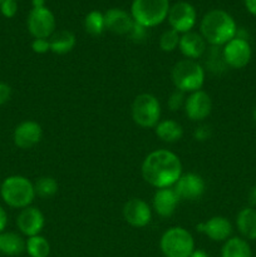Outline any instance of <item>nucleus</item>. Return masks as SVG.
Returning <instances> with one entry per match:
<instances>
[{
	"label": "nucleus",
	"instance_id": "12",
	"mask_svg": "<svg viewBox=\"0 0 256 257\" xmlns=\"http://www.w3.org/2000/svg\"><path fill=\"white\" fill-rule=\"evenodd\" d=\"M123 218L130 226L143 228L152 221V207L142 198H131L123 206Z\"/></svg>",
	"mask_w": 256,
	"mask_h": 257
},
{
	"label": "nucleus",
	"instance_id": "36",
	"mask_svg": "<svg viewBox=\"0 0 256 257\" xmlns=\"http://www.w3.org/2000/svg\"><path fill=\"white\" fill-rule=\"evenodd\" d=\"M248 203H250V207H256V186H253L248 192Z\"/></svg>",
	"mask_w": 256,
	"mask_h": 257
},
{
	"label": "nucleus",
	"instance_id": "39",
	"mask_svg": "<svg viewBox=\"0 0 256 257\" xmlns=\"http://www.w3.org/2000/svg\"><path fill=\"white\" fill-rule=\"evenodd\" d=\"M33 8H44L45 0H33Z\"/></svg>",
	"mask_w": 256,
	"mask_h": 257
},
{
	"label": "nucleus",
	"instance_id": "18",
	"mask_svg": "<svg viewBox=\"0 0 256 257\" xmlns=\"http://www.w3.org/2000/svg\"><path fill=\"white\" fill-rule=\"evenodd\" d=\"M105 30L117 35H128L132 30L135 20L132 15L118 8L107 10L104 13Z\"/></svg>",
	"mask_w": 256,
	"mask_h": 257
},
{
	"label": "nucleus",
	"instance_id": "31",
	"mask_svg": "<svg viewBox=\"0 0 256 257\" xmlns=\"http://www.w3.org/2000/svg\"><path fill=\"white\" fill-rule=\"evenodd\" d=\"M32 49L37 54H45L50 52L49 39H34L32 43Z\"/></svg>",
	"mask_w": 256,
	"mask_h": 257
},
{
	"label": "nucleus",
	"instance_id": "32",
	"mask_svg": "<svg viewBox=\"0 0 256 257\" xmlns=\"http://www.w3.org/2000/svg\"><path fill=\"white\" fill-rule=\"evenodd\" d=\"M146 30H147V28L135 23L132 30H131V33L128 35H130L131 39H133L135 42H141V40H143L146 38Z\"/></svg>",
	"mask_w": 256,
	"mask_h": 257
},
{
	"label": "nucleus",
	"instance_id": "25",
	"mask_svg": "<svg viewBox=\"0 0 256 257\" xmlns=\"http://www.w3.org/2000/svg\"><path fill=\"white\" fill-rule=\"evenodd\" d=\"M25 251L30 257H48L50 253V245L44 236H32L25 241Z\"/></svg>",
	"mask_w": 256,
	"mask_h": 257
},
{
	"label": "nucleus",
	"instance_id": "11",
	"mask_svg": "<svg viewBox=\"0 0 256 257\" xmlns=\"http://www.w3.org/2000/svg\"><path fill=\"white\" fill-rule=\"evenodd\" d=\"M186 117L192 122H202L212 112V100L208 93L205 90L190 93L186 97L185 105H183Z\"/></svg>",
	"mask_w": 256,
	"mask_h": 257
},
{
	"label": "nucleus",
	"instance_id": "10",
	"mask_svg": "<svg viewBox=\"0 0 256 257\" xmlns=\"http://www.w3.org/2000/svg\"><path fill=\"white\" fill-rule=\"evenodd\" d=\"M168 23L171 29L176 30L178 34H186L193 29L197 20L196 9L187 2H178L170 8Z\"/></svg>",
	"mask_w": 256,
	"mask_h": 257
},
{
	"label": "nucleus",
	"instance_id": "9",
	"mask_svg": "<svg viewBox=\"0 0 256 257\" xmlns=\"http://www.w3.org/2000/svg\"><path fill=\"white\" fill-rule=\"evenodd\" d=\"M225 64L232 69H242L251 60V47L245 38L236 35L222 48Z\"/></svg>",
	"mask_w": 256,
	"mask_h": 257
},
{
	"label": "nucleus",
	"instance_id": "30",
	"mask_svg": "<svg viewBox=\"0 0 256 257\" xmlns=\"http://www.w3.org/2000/svg\"><path fill=\"white\" fill-rule=\"evenodd\" d=\"M0 10H2L3 15L7 18H13L18 12V4L15 0H4L0 4Z\"/></svg>",
	"mask_w": 256,
	"mask_h": 257
},
{
	"label": "nucleus",
	"instance_id": "22",
	"mask_svg": "<svg viewBox=\"0 0 256 257\" xmlns=\"http://www.w3.org/2000/svg\"><path fill=\"white\" fill-rule=\"evenodd\" d=\"M155 133L162 142L176 143L182 138L183 128L177 120L162 119L155 127Z\"/></svg>",
	"mask_w": 256,
	"mask_h": 257
},
{
	"label": "nucleus",
	"instance_id": "4",
	"mask_svg": "<svg viewBox=\"0 0 256 257\" xmlns=\"http://www.w3.org/2000/svg\"><path fill=\"white\" fill-rule=\"evenodd\" d=\"M205 68L192 59H182L176 63L171 72V79L177 90L185 94L202 89L205 84Z\"/></svg>",
	"mask_w": 256,
	"mask_h": 257
},
{
	"label": "nucleus",
	"instance_id": "2",
	"mask_svg": "<svg viewBox=\"0 0 256 257\" xmlns=\"http://www.w3.org/2000/svg\"><path fill=\"white\" fill-rule=\"evenodd\" d=\"M200 34L212 47H223L237 35V27L228 13L215 9L206 13L200 24Z\"/></svg>",
	"mask_w": 256,
	"mask_h": 257
},
{
	"label": "nucleus",
	"instance_id": "17",
	"mask_svg": "<svg viewBox=\"0 0 256 257\" xmlns=\"http://www.w3.org/2000/svg\"><path fill=\"white\" fill-rule=\"evenodd\" d=\"M181 198L173 190V187L156 190L152 198V211L160 217H171L175 213Z\"/></svg>",
	"mask_w": 256,
	"mask_h": 257
},
{
	"label": "nucleus",
	"instance_id": "15",
	"mask_svg": "<svg viewBox=\"0 0 256 257\" xmlns=\"http://www.w3.org/2000/svg\"><path fill=\"white\" fill-rule=\"evenodd\" d=\"M45 225V217L38 207L29 206L23 208L17 217V226L27 237L40 235Z\"/></svg>",
	"mask_w": 256,
	"mask_h": 257
},
{
	"label": "nucleus",
	"instance_id": "38",
	"mask_svg": "<svg viewBox=\"0 0 256 257\" xmlns=\"http://www.w3.org/2000/svg\"><path fill=\"white\" fill-rule=\"evenodd\" d=\"M190 257H210L208 256V253L206 252V251H203V250H193V252L191 253V256Z\"/></svg>",
	"mask_w": 256,
	"mask_h": 257
},
{
	"label": "nucleus",
	"instance_id": "41",
	"mask_svg": "<svg viewBox=\"0 0 256 257\" xmlns=\"http://www.w3.org/2000/svg\"><path fill=\"white\" fill-rule=\"evenodd\" d=\"M15 2H17V0H15Z\"/></svg>",
	"mask_w": 256,
	"mask_h": 257
},
{
	"label": "nucleus",
	"instance_id": "28",
	"mask_svg": "<svg viewBox=\"0 0 256 257\" xmlns=\"http://www.w3.org/2000/svg\"><path fill=\"white\" fill-rule=\"evenodd\" d=\"M181 35L176 30L168 29L162 33L160 38V48L165 53H172L180 45Z\"/></svg>",
	"mask_w": 256,
	"mask_h": 257
},
{
	"label": "nucleus",
	"instance_id": "27",
	"mask_svg": "<svg viewBox=\"0 0 256 257\" xmlns=\"http://www.w3.org/2000/svg\"><path fill=\"white\" fill-rule=\"evenodd\" d=\"M58 188H59V186H58L57 180L52 176H42L34 182L35 195L40 198H44V200L57 195Z\"/></svg>",
	"mask_w": 256,
	"mask_h": 257
},
{
	"label": "nucleus",
	"instance_id": "20",
	"mask_svg": "<svg viewBox=\"0 0 256 257\" xmlns=\"http://www.w3.org/2000/svg\"><path fill=\"white\" fill-rule=\"evenodd\" d=\"M236 226L238 232L246 240H256V210L253 207H245L237 213Z\"/></svg>",
	"mask_w": 256,
	"mask_h": 257
},
{
	"label": "nucleus",
	"instance_id": "14",
	"mask_svg": "<svg viewBox=\"0 0 256 257\" xmlns=\"http://www.w3.org/2000/svg\"><path fill=\"white\" fill-rule=\"evenodd\" d=\"M42 125L35 120H24L15 127L13 133L14 145L20 150H29L42 141Z\"/></svg>",
	"mask_w": 256,
	"mask_h": 257
},
{
	"label": "nucleus",
	"instance_id": "34",
	"mask_svg": "<svg viewBox=\"0 0 256 257\" xmlns=\"http://www.w3.org/2000/svg\"><path fill=\"white\" fill-rule=\"evenodd\" d=\"M12 97V88L7 83L0 82V105L5 104Z\"/></svg>",
	"mask_w": 256,
	"mask_h": 257
},
{
	"label": "nucleus",
	"instance_id": "40",
	"mask_svg": "<svg viewBox=\"0 0 256 257\" xmlns=\"http://www.w3.org/2000/svg\"><path fill=\"white\" fill-rule=\"evenodd\" d=\"M252 118H253V120H255V123H256V107H255V109H253V112H252Z\"/></svg>",
	"mask_w": 256,
	"mask_h": 257
},
{
	"label": "nucleus",
	"instance_id": "19",
	"mask_svg": "<svg viewBox=\"0 0 256 257\" xmlns=\"http://www.w3.org/2000/svg\"><path fill=\"white\" fill-rule=\"evenodd\" d=\"M178 49L186 59L196 60L205 55L207 50V43L198 33L188 32L181 35Z\"/></svg>",
	"mask_w": 256,
	"mask_h": 257
},
{
	"label": "nucleus",
	"instance_id": "24",
	"mask_svg": "<svg viewBox=\"0 0 256 257\" xmlns=\"http://www.w3.org/2000/svg\"><path fill=\"white\" fill-rule=\"evenodd\" d=\"M221 257H252V252L247 241L241 237H230L223 243Z\"/></svg>",
	"mask_w": 256,
	"mask_h": 257
},
{
	"label": "nucleus",
	"instance_id": "8",
	"mask_svg": "<svg viewBox=\"0 0 256 257\" xmlns=\"http://www.w3.org/2000/svg\"><path fill=\"white\" fill-rule=\"evenodd\" d=\"M28 30L34 39H49L55 32V17L48 8H33L28 17Z\"/></svg>",
	"mask_w": 256,
	"mask_h": 257
},
{
	"label": "nucleus",
	"instance_id": "33",
	"mask_svg": "<svg viewBox=\"0 0 256 257\" xmlns=\"http://www.w3.org/2000/svg\"><path fill=\"white\" fill-rule=\"evenodd\" d=\"M193 137H195L196 141L205 142V141H207L211 137V128L208 125H200L193 132Z\"/></svg>",
	"mask_w": 256,
	"mask_h": 257
},
{
	"label": "nucleus",
	"instance_id": "3",
	"mask_svg": "<svg viewBox=\"0 0 256 257\" xmlns=\"http://www.w3.org/2000/svg\"><path fill=\"white\" fill-rule=\"evenodd\" d=\"M0 196L9 207L27 208L37 197L34 183L24 176H9L0 186Z\"/></svg>",
	"mask_w": 256,
	"mask_h": 257
},
{
	"label": "nucleus",
	"instance_id": "13",
	"mask_svg": "<svg viewBox=\"0 0 256 257\" xmlns=\"http://www.w3.org/2000/svg\"><path fill=\"white\" fill-rule=\"evenodd\" d=\"M173 190L176 191L181 200L197 201L205 193L206 183L205 180L197 173H182V176L173 186Z\"/></svg>",
	"mask_w": 256,
	"mask_h": 257
},
{
	"label": "nucleus",
	"instance_id": "21",
	"mask_svg": "<svg viewBox=\"0 0 256 257\" xmlns=\"http://www.w3.org/2000/svg\"><path fill=\"white\" fill-rule=\"evenodd\" d=\"M50 52L58 55H64L72 52L77 44L75 35L69 30H58L49 38Z\"/></svg>",
	"mask_w": 256,
	"mask_h": 257
},
{
	"label": "nucleus",
	"instance_id": "16",
	"mask_svg": "<svg viewBox=\"0 0 256 257\" xmlns=\"http://www.w3.org/2000/svg\"><path fill=\"white\" fill-rule=\"evenodd\" d=\"M196 228L216 242L227 241L232 233V223L223 216H213L206 222L197 225Z\"/></svg>",
	"mask_w": 256,
	"mask_h": 257
},
{
	"label": "nucleus",
	"instance_id": "5",
	"mask_svg": "<svg viewBox=\"0 0 256 257\" xmlns=\"http://www.w3.org/2000/svg\"><path fill=\"white\" fill-rule=\"evenodd\" d=\"M170 12L168 0H133L131 15L137 24L153 28L165 22Z\"/></svg>",
	"mask_w": 256,
	"mask_h": 257
},
{
	"label": "nucleus",
	"instance_id": "35",
	"mask_svg": "<svg viewBox=\"0 0 256 257\" xmlns=\"http://www.w3.org/2000/svg\"><path fill=\"white\" fill-rule=\"evenodd\" d=\"M7 225H8V215L7 212H5L4 208L0 206V233L4 232Z\"/></svg>",
	"mask_w": 256,
	"mask_h": 257
},
{
	"label": "nucleus",
	"instance_id": "23",
	"mask_svg": "<svg viewBox=\"0 0 256 257\" xmlns=\"http://www.w3.org/2000/svg\"><path fill=\"white\" fill-rule=\"evenodd\" d=\"M25 251V241L15 232L0 233V252L8 256L20 255Z\"/></svg>",
	"mask_w": 256,
	"mask_h": 257
},
{
	"label": "nucleus",
	"instance_id": "7",
	"mask_svg": "<svg viewBox=\"0 0 256 257\" xmlns=\"http://www.w3.org/2000/svg\"><path fill=\"white\" fill-rule=\"evenodd\" d=\"M161 103L151 93H141L133 99L131 107L133 122L142 128H155L161 120Z\"/></svg>",
	"mask_w": 256,
	"mask_h": 257
},
{
	"label": "nucleus",
	"instance_id": "26",
	"mask_svg": "<svg viewBox=\"0 0 256 257\" xmlns=\"http://www.w3.org/2000/svg\"><path fill=\"white\" fill-rule=\"evenodd\" d=\"M84 29L93 37H99L105 30L104 14L99 10H92L84 18Z\"/></svg>",
	"mask_w": 256,
	"mask_h": 257
},
{
	"label": "nucleus",
	"instance_id": "1",
	"mask_svg": "<svg viewBox=\"0 0 256 257\" xmlns=\"http://www.w3.org/2000/svg\"><path fill=\"white\" fill-rule=\"evenodd\" d=\"M141 172L143 180L156 190L173 187L182 176V162L172 151L156 150L146 156Z\"/></svg>",
	"mask_w": 256,
	"mask_h": 257
},
{
	"label": "nucleus",
	"instance_id": "6",
	"mask_svg": "<svg viewBox=\"0 0 256 257\" xmlns=\"http://www.w3.org/2000/svg\"><path fill=\"white\" fill-rule=\"evenodd\" d=\"M160 248L165 257H190L195 250V240L188 230L173 226L161 236Z\"/></svg>",
	"mask_w": 256,
	"mask_h": 257
},
{
	"label": "nucleus",
	"instance_id": "29",
	"mask_svg": "<svg viewBox=\"0 0 256 257\" xmlns=\"http://www.w3.org/2000/svg\"><path fill=\"white\" fill-rule=\"evenodd\" d=\"M185 100H186L185 93L176 89L175 92L170 95V98H168L167 105L172 112H176V110L183 108V105H185Z\"/></svg>",
	"mask_w": 256,
	"mask_h": 257
},
{
	"label": "nucleus",
	"instance_id": "37",
	"mask_svg": "<svg viewBox=\"0 0 256 257\" xmlns=\"http://www.w3.org/2000/svg\"><path fill=\"white\" fill-rule=\"evenodd\" d=\"M245 5L248 13L256 17V0H245Z\"/></svg>",
	"mask_w": 256,
	"mask_h": 257
}]
</instances>
